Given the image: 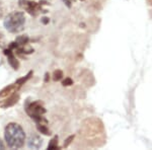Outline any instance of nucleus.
<instances>
[{
    "mask_svg": "<svg viewBox=\"0 0 152 150\" xmlns=\"http://www.w3.org/2000/svg\"><path fill=\"white\" fill-rule=\"evenodd\" d=\"M4 138L9 148L19 149L24 145L26 133L18 123H9L4 130Z\"/></svg>",
    "mask_w": 152,
    "mask_h": 150,
    "instance_id": "f257e3e1",
    "label": "nucleus"
},
{
    "mask_svg": "<svg viewBox=\"0 0 152 150\" xmlns=\"http://www.w3.org/2000/svg\"><path fill=\"white\" fill-rule=\"evenodd\" d=\"M24 23H26V18H24V14L20 11H13L9 13L3 23L4 28L12 34H18L23 31Z\"/></svg>",
    "mask_w": 152,
    "mask_h": 150,
    "instance_id": "f03ea898",
    "label": "nucleus"
},
{
    "mask_svg": "<svg viewBox=\"0 0 152 150\" xmlns=\"http://www.w3.org/2000/svg\"><path fill=\"white\" fill-rule=\"evenodd\" d=\"M26 112L37 124L47 125L48 121L43 117L44 114L46 113V109L43 105V104H42L41 100H36V102L26 104Z\"/></svg>",
    "mask_w": 152,
    "mask_h": 150,
    "instance_id": "7ed1b4c3",
    "label": "nucleus"
},
{
    "mask_svg": "<svg viewBox=\"0 0 152 150\" xmlns=\"http://www.w3.org/2000/svg\"><path fill=\"white\" fill-rule=\"evenodd\" d=\"M19 3H20V6L23 9H26L31 15L36 16L42 10V5L40 2L37 3L35 1H31V0H20Z\"/></svg>",
    "mask_w": 152,
    "mask_h": 150,
    "instance_id": "20e7f679",
    "label": "nucleus"
},
{
    "mask_svg": "<svg viewBox=\"0 0 152 150\" xmlns=\"http://www.w3.org/2000/svg\"><path fill=\"white\" fill-rule=\"evenodd\" d=\"M43 145V139L39 135H31L28 140V146L31 149H39Z\"/></svg>",
    "mask_w": 152,
    "mask_h": 150,
    "instance_id": "39448f33",
    "label": "nucleus"
},
{
    "mask_svg": "<svg viewBox=\"0 0 152 150\" xmlns=\"http://www.w3.org/2000/svg\"><path fill=\"white\" fill-rule=\"evenodd\" d=\"M4 54L7 56V61H8L9 65L13 68L14 70H18L19 68V61L16 59V57L14 56V52H12L11 49H6L4 50Z\"/></svg>",
    "mask_w": 152,
    "mask_h": 150,
    "instance_id": "423d86ee",
    "label": "nucleus"
},
{
    "mask_svg": "<svg viewBox=\"0 0 152 150\" xmlns=\"http://www.w3.org/2000/svg\"><path fill=\"white\" fill-rule=\"evenodd\" d=\"M19 100V94L18 93V91H14L13 93H11L10 95H8V98L4 100V102L1 105V107L3 109H7L9 107H12L15 104H18Z\"/></svg>",
    "mask_w": 152,
    "mask_h": 150,
    "instance_id": "0eeeda50",
    "label": "nucleus"
},
{
    "mask_svg": "<svg viewBox=\"0 0 152 150\" xmlns=\"http://www.w3.org/2000/svg\"><path fill=\"white\" fill-rule=\"evenodd\" d=\"M19 89V86L15 83L13 84H9L8 86H5L2 90H0V98L7 97L8 95H10L11 93H13L14 91H18Z\"/></svg>",
    "mask_w": 152,
    "mask_h": 150,
    "instance_id": "6e6552de",
    "label": "nucleus"
},
{
    "mask_svg": "<svg viewBox=\"0 0 152 150\" xmlns=\"http://www.w3.org/2000/svg\"><path fill=\"white\" fill-rule=\"evenodd\" d=\"M33 74H34V72L31 70V71H29V72H28V74H26V76H23V77H21V78H18V79L15 81V84H18L19 87L23 86V85L24 84V83H26V81H28V80L29 79V78H31V76H33Z\"/></svg>",
    "mask_w": 152,
    "mask_h": 150,
    "instance_id": "1a4fd4ad",
    "label": "nucleus"
},
{
    "mask_svg": "<svg viewBox=\"0 0 152 150\" xmlns=\"http://www.w3.org/2000/svg\"><path fill=\"white\" fill-rule=\"evenodd\" d=\"M29 42V39L28 36H18L15 39V43L18 46H26Z\"/></svg>",
    "mask_w": 152,
    "mask_h": 150,
    "instance_id": "9d476101",
    "label": "nucleus"
},
{
    "mask_svg": "<svg viewBox=\"0 0 152 150\" xmlns=\"http://www.w3.org/2000/svg\"><path fill=\"white\" fill-rule=\"evenodd\" d=\"M37 128H38V131L40 132V133H42V134L47 135V136L51 135V131L48 129L46 125H44V124H37Z\"/></svg>",
    "mask_w": 152,
    "mask_h": 150,
    "instance_id": "9b49d317",
    "label": "nucleus"
},
{
    "mask_svg": "<svg viewBox=\"0 0 152 150\" xmlns=\"http://www.w3.org/2000/svg\"><path fill=\"white\" fill-rule=\"evenodd\" d=\"M49 150H54V149H60V147L58 146V136H55L51 140L50 143L48 145Z\"/></svg>",
    "mask_w": 152,
    "mask_h": 150,
    "instance_id": "f8f14e48",
    "label": "nucleus"
},
{
    "mask_svg": "<svg viewBox=\"0 0 152 150\" xmlns=\"http://www.w3.org/2000/svg\"><path fill=\"white\" fill-rule=\"evenodd\" d=\"M63 78V72L61 70H55L53 73V80L54 81H59Z\"/></svg>",
    "mask_w": 152,
    "mask_h": 150,
    "instance_id": "ddd939ff",
    "label": "nucleus"
},
{
    "mask_svg": "<svg viewBox=\"0 0 152 150\" xmlns=\"http://www.w3.org/2000/svg\"><path fill=\"white\" fill-rule=\"evenodd\" d=\"M72 84H73V80L71 79V78H69V77L65 78V79L62 81L63 86H70V85H72Z\"/></svg>",
    "mask_w": 152,
    "mask_h": 150,
    "instance_id": "4468645a",
    "label": "nucleus"
},
{
    "mask_svg": "<svg viewBox=\"0 0 152 150\" xmlns=\"http://www.w3.org/2000/svg\"><path fill=\"white\" fill-rule=\"evenodd\" d=\"M74 137H75L74 135H71V136H69L67 139L65 140V142H64V147H65V148H66V147H68L71 144V142L74 140Z\"/></svg>",
    "mask_w": 152,
    "mask_h": 150,
    "instance_id": "2eb2a0df",
    "label": "nucleus"
},
{
    "mask_svg": "<svg viewBox=\"0 0 152 150\" xmlns=\"http://www.w3.org/2000/svg\"><path fill=\"white\" fill-rule=\"evenodd\" d=\"M4 45H5V41H4V37L0 33V48H2Z\"/></svg>",
    "mask_w": 152,
    "mask_h": 150,
    "instance_id": "dca6fc26",
    "label": "nucleus"
},
{
    "mask_svg": "<svg viewBox=\"0 0 152 150\" xmlns=\"http://www.w3.org/2000/svg\"><path fill=\"white\" fill-rule=\"evenodd\" d=\"M3 14H4V7H3V5H2L1 2H0V18L3 16Z\"/></svg>",
    "mask_w": 152,
    "mask_h": 150,
    "instance_id": "f3484780",
    "label": "nucleus"
},
{
    "mask_svg": "<svg viewBox=\"0 0 152 150\" xmlns=\"http://www.w3.org/2000/svg\"><path fill=\"white\" fill-rule=\"evenodd\" d=\"M41 21L44 24H48L49 23H50V19H49V18H43L41 19Z\"/></svg>",
    "mask_w": 152,
    "mask_h": 150,
    "instance_id": "a211bd4d",
    "label": "nucleus"
},
{
    "mask_svg": "<svg viewBox=\"0 0 152 150\" xmlns=\"http://www.w3.org/2000/svg\"><path fill=\"white\" fill-rule=\"evenodd\" d=\"M62 1L64 2L66 5H67V7H69V8H70V7H71V2L69 1V0H62Z\"/></svg>",
    "mask_w": 152,
    "mask_h": 150,
    "instance_id": "6ab92c4d",
    "label": "nucleus"
},
{
    "mask_svg": "<svg viewBox=\"0 0 152 150\" xmlns=\"http://www.w3.org/2000/svg\"><path fill=\"white\" fill-rule=\"evenodd\" d=\"M49 80H50V75H49V73H46L45 74V82H48Z\"/></svg>",
    "mask_w": 152,
    "mask_h": 150,
    "instance_id": "aec40b11",
    "label": "nucleus"
},
{
    "mask_svg": "<svg viewBox=\"0 0 152 150\" xmlns=\"http://www.w3.org/2000/svg\"><path fill=\"white\" fill-rule=\"evenodd\" d=\"M4 148H5V146H4L3 142H2V140L0 139V150H3Z\"/></svg>",
    "mask_w": 152,
    "mask_h": 150,
    "instance_id": "412c9836",
    "label": "nucleus"
}]
</instances>
